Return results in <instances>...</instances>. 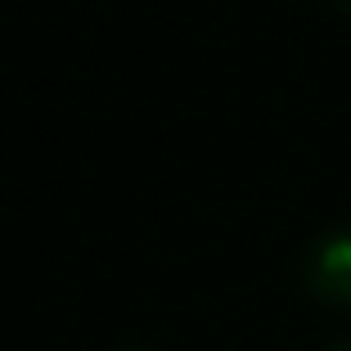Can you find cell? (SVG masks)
Masks as SVG:
<instances>
[{"instance_id":"277c9868","label":"cell","mask_w":351,"mask_h":351,"mask_svg":"<svg viewBox=\"0 0 351 351\" xmlns=\"http://www.w3.org/2000/svg\"><path fill=\"white\" fill-rule=\"evenodd\" d=\"M122 351H154V347H122Z\"/></svg>"},{"instance_id":"6da1fadb","label":"cell","mask_w":351,"mask_h":351,"mask_svg":"<svg viewBox=\"0 0 351 351\" xmlns=\"http://www.w3.org/2000/svg\"><path fill=\"white\" fill-rule=\"evenodd\" d=\"M298 284L315 306L351 315V217L320 226L302 243Z\"/></svg>"},{"instance_id":"3957f363","label":"cell","mask_w":351,"mask_h":351,"mask_svg":"<svg viewBox=\"0 0 351 351\" xmlns=\"http://www.w3.org/2000/svg\"><path fill=\"white\" fill-rule=\"evenodd\" d=\"M329 10H338L342 19H351V0H329Z\"/></svg>"},{"instance_id":"7a4b0ae2","label":"cell","mask_w":351,"mask_h":351,"mask_svg":"<svg viewBox=\"0 0 351 351\" xmlns=\"http://www.w3.org/2000/svg\"><path fill=\"white\" fill-rule=\"evenodd\" d=\"M324 351H351V329L338 333V338H329V347H324Z\"/></svg>"}]
</instances>
